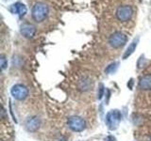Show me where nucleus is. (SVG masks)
Returning <instances> with one entry per match:
<instances>
[{"mask_svg": "<svg viewBox=\"0 0 151 141\" xmlns=\"http://www.w3.org/2000/svg\"><path fill=\"white\" fill-rule=\"evenodd\" d=\"M0 66H1V70H5L8 67V60L6 58V56L4 55H1L0 56Z\"/></svg>", "mask_w": 151, "mask_h": 141, "instance_id": "obj_14", "label": "nucleus"}, {"mask_svg": "<svg viewBox=\"0 0 151 141\" xmlns=\"http://www.w3.org/2000/svg\"><path fill=\"white\" fill-rule=\"evenodd\" d=\"M67 125L73 132H82L86 127L85 120L78 116L70 117L67 120Z\"/></svg>", "mask_w": 151, "mask_h": 141, "instance_id": "obj_5", "label": "nucleus"}, {"mask_svg": "<svg viewBox=\"0 0 151 141\" xmlns=\"http://www.w3.org/2000/svg\"><path fill=\"white\" fill-rule=\"evenodd\" d=\"M104 91H105V88H104V86L102 84H100V86H99V88H98V93H97V98L99 99V100H101L102 99Z\"/></svg>", "mask_w": 151, "mask_h": 141, "instance_id": "obj_15", "label": "nucleus"}, {"mask_svg": "<svg viewBox=\"0 0 151 141\" xmlns=\"http://www.w3.org/2000/svg\"><path fill=\"white\" fill-rule=\"evenodd\" d=\"M132 15H133V11H132V8L129 6V5H122V6H119L116 9V17L120 22L129 21Z\"/></svg>", "mask_w": 151, "mask_h": 141, "instance_id": "obj_4", "label": "nucleus"}, {"mask_svg": "<svg viewBox=\"0 0 151 141\" xmlns=\"http://www.w3.org/2000/svg\"><path fill=\"white\" fill-rule=\"evenodd\" d=\"M105 141H117V139L115 138V136H113V135H108L105 138Z\"/></svg>", "mask_w": 151, "mask_h": 141, "instance_id": "obj_16", "label": "nucleus"}, {"mask_svg": "<svg viewBox=\"0 0 151 141\" xmlns=\"http://www.w3.org/2000/svg\"><path fill=\"white\" fill-rule=\"evenodd\" d=\"M132 84H133V80L130 79L129 80V83H127V87H129L130 89H132Z\"/></svg>", "mask_w": 151, "mask_h": 141, "instance_id": "obj_17", "label": "nucleus"}, {"mask_svg": "<svg viewBox=\"0 0 151 141\" xmlns=\"http://www.w3.org/2000/svg\"><path fill=\"white\" fill-rule=\"evenodd\" d=\"M9 11L13 14H19L20 16H24L27 13V7L22 3H16L12 5Z\"/></svg>", "mask_w": 151, "mask_h": 141, "instance_id": "obj_10", "label": "nucleus"}, {"mask_svg": "<svg viewBox=\"0 0 151 141\" xmlns=\"http://www.w3.org/2000/svg\"><path fill=\"white\" fill-rule=\"evenodd\" d=\"M139 87L144 89V90H149L151 89V74H145L140 79L139 81Z\"/></svg>", "mask_w": 151, "mask_h": 141, "instance_id": "obj_11", "label": "nucleus"}, {"mask_svg": "<svg viewBox=\"0 0 151 141\" xmlns=\"http://www.w3.org/2000/svg\"><path fill=\"white\" fill-rule=\"evenodd\" d=\"M93 80L89 77H82L78 81V89L81 91H88L93 88Z\"/></svg>", "mask_w": 151, "mask_h": 141, "instance_id": "obj_9", "label": "nucleus"}, {"mask_svg": "<svg viewBox=\"0 0 151 141\" xmlns=\"http://www.w3.org/2000/svg\"><path fill=\"white\" fill-rule=\"evenodd\" d=\"M127 41V37L122 32H115L111 34L109 38V43L112 48H120L123 47Z\"/></svg>", "mask_w": 151, "mask_h": 141, "instance_id": "obj_3", "label": "nucleus"}, {"mask_svg": "<svg viewBox=\"0 0 151 141\" xmlns=\"http://www.w3.org/2000/svg\"><path fill=\"white\" fill-rule=\"evenodd\" d=\"M118 65H119V63L118 62H112L111 63L110 65L108 66V67L105 69V72L108 73V74H111V73H113L116 72V70L118 68Z\"/></svg>", "mask_w": 151, "mask_h": 141, "instance_id": "obj_13", "label": "nucleus"}, {"mask_svg": "<svg viewBox=\"0 0 151 141\" xmlns=\"http://www.w3.org/2000/svg\"><path fill=\"white\" fill-rule=\"evenodd\" d=\"M41 126V120L38 117L33 116L27 118L25 122V127L28 132H36Z\"/></svg>", "mask_w": 151, "mask_h": 141, "instance_id": "obj_7", "label": "nucleus"}, {"mask_svg": "<svg viewBox=\"0 0 151 141\" xmlns=\"http://www.w3.org/2000/svg\"><path fill=\"white\" fill-rule=\"evenodd\" d=\"M49 9L48 6L45 3L38 2L32 8V18L37 23H42L45 20V18L48 15Z\"/></svg>", "mask_w": 151, "mask_h": 141, "instance_id": "obj_1", "label": "nucleus"}, {"mask_svg": "<svg viewBox=\"0 0 151 141\" xmlns=\"http://www.w3.org/2000/svg\"><path fill=\"white\" fill-rule=\"evenodd\" d=\"M121 118H122V115L119 110L114 109V110L109 111L106 115V124L108 126V128L111 131L116 130L120 124Z\"/></svg>", "mask_w": 151, "mask_h": 141, "instance_id": "obj_2", "label": "nucleus"}, {"mask_svg": "<svg viewBox=\"0 0 151 141\" xmlns=\"http://www.w3.org/2000/svg\"><path fill=\"white\" fill-rule=\"evenodd\" d=\"M11 93L14 99L18 101H23L28 96V89L26 86L21 84L14 85L11 89Z\"/></svg>", "mask_w": 151, "mask_h": 141, "instance_id": "obj_6", "label": "nucleus"}, {"mask_svg": "<svg viewBox=\"0 0 151 141\" xmlns=\"http://www.w3.org/2000/svg\"><path fill=\"white\" fill-rule=\"evenodd\" d=\"M138 41H139V38H137V39H134L132 41V42L129 45V47H127V50L125 51L124 55H123V59H127L129 56H130L134 53V51L137 47V44H138Z\"/></svg>", "mask_w": 151, "mask_h": 141, "instance_id": "obj_12", "label": "nucleus"}, {"mask_svg": "<svg viewBox=\"0 0 151 141\" xmlns=\"http://www.w3.org/2000/svg\"><path fill=\"white\" fill-rule=\"evenodd\" d=\"M20 32L24 37L27 38V39H31V38L34 37L36 33V27L33 25H31V24L26 23V24H23L21 26Z\"/></svg>", "mask_w": 151, "mask_h": 141, "instance_id": "obj_8", "label": "nucleus"}]
</instances>
